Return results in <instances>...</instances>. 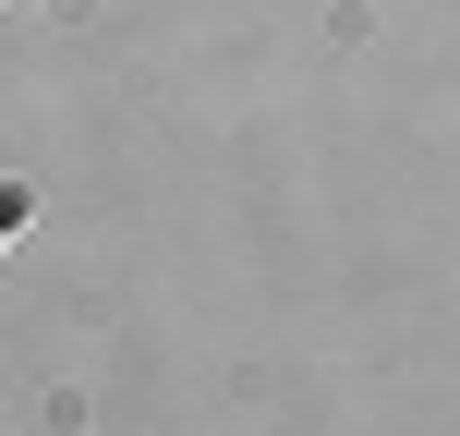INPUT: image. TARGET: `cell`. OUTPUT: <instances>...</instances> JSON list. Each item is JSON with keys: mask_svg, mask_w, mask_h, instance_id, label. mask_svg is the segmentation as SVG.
Returning <instances> with one entry per match:
<instances>
[{"mask_svg": "<svg viewBox=\"0 0 460 436\" xmlns=\"http://www.w3.org/2000/svg\"><path fill=\"white\" fill-rule=\"evenodd\" d=\"M24 218H37V207H24V182H0V243H13Z\"/></svg>", "mask_w": 460, "mask_h": 436, "instance_id": "1", "label": "cell"}]
</instances>
